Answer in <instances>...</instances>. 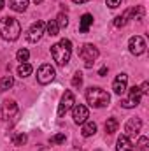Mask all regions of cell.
<instances>
[{
    "mask_svg": "<svg viewBox=\"0 0 149 151\" xmlns=\"http://www.w3.org/2000/svg\"><path fill=\"white\" fill-rule=\"evenodd\" d=\"M70 55H72V42H70L69 39H62L58 44L51 46V56H53V60H54L58 65L69 63Z\"/></svg>",
    "mask_w": 149,
    "mask_h": 151,
    "instance_id": "6da1fadb",
    "label": "cell"
},
{
    "mask_svg": "<svg viewBox=\"0 0 149 151\" xmlns=\"http://www.w3.org/2000/svg\"><path fill=\"white\" fill-rule=\"evenodd\" d=\"M0 34L5 40H16L21 34V25L12 16H4L0 19Z\"/></svg>",
    "mask_w": 149,
    "mask_h": 151,
    "instance_id": "7a4b0ae2",
    "label": "cell"
},
{
    "mask_svg": "<svg viewBox=\"0 0 149 151\" xmlns=\"http://www.w3.org/2000/svg\"><path fill=\"white\" fill-rule=\"evenodd\" d=\"M86 100L91 107H105L111 102V95L98 86H90L86 90Z\"/></svg>",
    "mask_w": 149,
    "mask_h": 151,
    "instance_id": "3957f363",
    "label": "cell"
},
{
    "mask_svg": "<svg viewBox=\"0 0 149 151\" xmlns=\"http://www.w3.org/2000/svg\"><path fill=\"white\" fill-rule=\"evenodd\" d=\"M79 56H81L82 62H86V67H91L93 62L98 58V49L93 44H84L79 51Z\"/></svg>",
    "mask_w": 149,
    "mask_h": 151,
    "instance_id": "277c9868",
    "label": "cell"
},
{
    "mask_svg": "<svg viewBox=\"0 0 149 151\" xmlns=\"http://www.w3.org/2000/svg\"><path fill=\"white\" fill-rule=\"evenodd\" d=\"M74 104H75L74 93H72L70 90H67V91L63 93V97H62L60 106H58V118H63L65 114L70 111V107H74Z\"/></svg>",
    "mask_w": 149,
    "mask_h": 151,
    "instance_id": "5b68a950",
    "label": "cell"
},
{
    "mask_svg": "<svg viewBox=\"0 0 149 151\" xmlns=\"http://www.w3.org/2000/svg\"><path fill=\"white\" fill-rule=\"evenodd\" d=\"M140 99H142V93H140L139 86H132L130 88V93H128V99L121 100V106L125 109H132V107H135V106L140 104Z\"/></svg>",
    "mask_w": 149,
    "mask_h": 151,
    "instance_id": "8992f818",
    "label": "cell"
},
{
    "mask_svg": "<svg viewBox=\"0 0 149 151\" xmlns=\"http://www.w3.org/2000/svg\"><path fill=\"white\" fill-rule=\"evenodd\" d=\"M54 76H56L54 69L49 63H44V65L39 67V70H37V81L40 84H47V83H51L54 79Z\"/></svg>",
    "mask_w": 149,
    "mask_h": 151,
    "instance_id": "52a82bcc",
    "label": "cell"
},
{
    "mask_svg": "<svg viewBox=\"0 0 149 151\" xmlns=\"http://www.w3.org/2000/svg\"><path fill=\"white\" fill-rule=\"evenodd\" d=\"M128 47H130V53L139 56L146 51V40L140 37V35H133V37L128 40Z\"/></svg>",
    "mask_w": 149,
    "mask_h": 151,
    "instance_id": "ba28073f",
    "label": "cell"
},
{
    "mask_svg": "<svg viewBox=\"0 0 149 151\" xmlns=\"http://www.w3.org/2000/svg\"><path fill=\"white\" fill-rule=\"evenodd\" d=\"M44 28H46V23H44V21H35V23L30 27L28 34H27V40L37 42L39 39L42 37V34H44Z\"/></svg>",
    "mask_w": 149,
    "mask_h": 151,
    "instance_id": "9c48e42d",
    "label": "cell"
},
{
    "mask_svg": "<svg viewBox=\"0 0 149 151\" xmlns=\"http://www.w3.org/2000/svg\"><path fill=\"white\" fill-rule=\"evenodd\" d=\"M18 113V104L14 102V100H4V104H2V116H4V119H11V118H14Z\"/></svg>",
    "mask_w": 149,
    "mask_h": 151,
    "instance_id": "30bf717a",
    "label": "cell"
},
{
    "mask_svg": "<svg viewBox=\"0 0 149 151\" xmlns=\"http://www.w3.org/2000/svg\"><path fill=\"white\" fill-rule=\"evenodd\" d=\"M126 84H128V76L126 74H117L114 83H112V90L116 95H121L126 91Z\"/></svg>",
    "mask_w": 149,
    "mask_h": 151,
    "instance_id": "8fae6325",
    "label": "cell"
},
{
    "mask_svg": "<svg viewBox=\"0 0 149 151\" xmlns=\"http://www.w3.org/2000/svg\"><path fill=\"white\" fill-rule=\"evenodd\" d=\"M140 127H142L140 118H130V119L126 121V125H125V132H126V135L133 137V135H137V134L140 132Z\"/></svg>",
    "mask_w": 149,
    "mask_h": 151,
    "instance_id": "7c38bea8",
    "label": "cell"
},
{
    "mask_svg": "<svg viewBox=\"0 0 149 151\" xmlns=\"http://www.w3.org/2000/svg\"><path fill=\"white\" fill-rule=\"evenodd\" d=\"M88 116H90V111H88L86 106H82V104H75L74 111H72V118H74L75 123H84Z\"/></svg>",
    "mask_w": 149,
    "mask_h": 151,
    "instance_id": "4fadbf2b",
    "label": "cell"
},
{
    "mask_svg": "<svg viewBox=\"0 0 149 151\" xmlns=\"http://www.w3.org/2000/svg\"><path fill=\"white\" fill-rule=\"evenodd\" d=\"M117 151H133V146H132V142H130V139H128V135H119V139H117Z\"/></svg>",
    "mask_w": 149,
    "mask_h": 151,
    "instance_id": "5bb4252c",
    "label": "cell"
},
{
    "mask_svg": "<svg viewBox=\"0 0 149 151\" xmlns=\"http://www.w3.org/2000/svg\"><path fill=\"white\" fill-rule=\"evenodd\" d=\"M91 25H93V16H91V14H82L81 25H79V32H81V34H86Z\"/></svg>",
    "mask_w": 149,
    "mask_h": 151,
    "instance_id": "9a60e30c",
    "label": "cell"
},
{
    "mask_svg": "<svg viewBox=\"0 0 149 151\" xmlns=\"http://www.w3.org/2000/svg\"><path fill=\"white\" fill-rule=\"evenodd\" d=\"M95 132H97V123L86 119L82 123V137H91V135H95Z\"/></svg>",
    "mask_w": 149,
    "mask_h": 151,
    "instance_id": "2e32d148",
    "label": "cell"
},
{
    "mask_svg": "<svg viewBox=\"0 0 149 151\" xmlns=\"http://www.w3.org/2000/svg\"><path fill=\"white\" fill-rule=\"evenodd\" d=\"M130 16H132V9H126L121 16H117V18L114 19V27H117V28H119V27H125L126 21L130 19Z\"/></svg>",
    "mask_w": 149,
    "mask_h": 151,
    "instance_id": "e0dca14e",
    "label": "cell"
},
{
    "mask_svg": "<svg viewBox=\"0 0 149 151\" xmlns=\"http://www.w3.org/2000/svg\"><path fill=\"white\" fill-rule=\"evenodd\" d=\"M27 5H28V0H11V9L16 12L27 11Z\"/></svg>",
    "mask_w": 149,
    "mask_h": 151,
    "instance_id": "ac0fdd59",
    "label": "cell"
},
{
    "mask_svg": "<svg viewBox=\"0 0 149 151\" xmlns=\"http://www.w3.org/2000/svg\"><path fill=\"white\" fill-rule=\"evenodd\" d=\"M117 127H119V121H117L116 118H109V119L105 121V132H107V134L117 132Z\"/></svg>",
    "mask_w": 149,
    "mask_h": 151,
    "instance_id": "d6986e66",
    "label": "cell"
},
{
    "mask_svg": "<svg viewBox=\"0 0 149 151\" xmlns=\"http://www.w3.org/2000/svg\"><path fill=\"white\" fill-rule=\"evenodd\" d=\"M14 86V79L12 76H2L0 77V90H9Z\"/></svg>",
    "mask_w": 149,
    "mask_h": 151,
    "instance_id": "ffe728a7",
    "label": "cell"
},
{
    "mask_svg": "<svg viewBox=\"0 0 149 151\" xmlns=\"http://www.w3.org/2000/svg\"><path fill=\"white\" fill-rule=\"evenodd\" d=\"M27 134H12L11 135V141H12V144L14 146H23L25 142H27Z\"/></svg>",
    "mask_w": 149,
    "mask_h": 151,
    "instance_id": "44dd1931",
    "label": "cell"
},
{
    "mask_svg": "<svg viewBox=\"0 0 149 151\" xmlns=\"http://www.w3.org/2000/svg\"><path fill=\"white\" fill-rule=\"evenodd\" d=\"M32 70H34V67H32L30 63H21V65L18 67V76H21V77H27V76L32 74Z\"/></svg>",
    "mask_w": 149,
    "mask_h": 151,
    "instance_id": "7402d4cb",
    "label": "cell"
},
{
    "mask_svg": "<svg viewBox=\"0 0 149 151\" xmlns=\"http://www.w3.org/2000/svg\"><path fill=\"white\" fill-rule=\"evenodd\" d=\"M46 28H47V35H51V37L58 35V30H60V27L56 25V21H54V19H51V21L46 25Z\"/></svg>",
    "mask_w": 149,
    "mask_h": 151,
    "instance_id": "603a6c76",
    "label": "cell"
},
{
    "mask_svg": "<svg viewBox=\"0 0 149 151\" xmlns=\"http://www.w3.org/2000/svg\"><path fill=\"white\" fill-rule=\"evenodd\" d=\"M16 58H18V62H21V63H27V62H28V58H30V53H28V49H19V51L16 53Z\"/></svg>",
    "mask_w": 149,
    "mask_h": 151,
    "instance_id": "cb8c5ba5",
    "label": "cell"
},
{
    "mask_svg": "<svg viewBox=\"0 0 149 151\" xmlns=\"http://www.w3.org/2000/svg\"><path fill=\"white\" fill-rule=\"evenodd\" d=\"M132 16H133V19H142L144 18V7H140V5L132 7Z\"/></svg>",
    "mask_w": 149,
    "mask_h": 151,
    "instance_id": "d4e9b609",
    "label": "cell"
},
{
    "mask_svg": "<svg viewBox=\"0 0 149 151\" xmlns=\"http://www.w3.org/2000/svg\"><path fill=\"white\" fill-rule=\"evenodd\" d=\"M54 21H56V25H58L60 28H65V27L69 25V18H67L63 12H60V14H58V18H56Z\"/></svg>",
    "mask_w": 149,
    "mask_h": 151,
    "instance_id": "484cf974",
    "label": "cell"
},
{
    "mask_svg": "<svg viewBox=\"0 0 149 151\" xmlns=\"http://www.w3.org/2000/svg\"><path fill=\"white\" fill-rule=\"evenodd\" d=\"M65 134H56V135H53L51 139H49V142L51 144H62V142H65Z\"/></svg>",
    "mask_w": 149,
    "mask_h": 151,
    "instance_id": "4316f807",
    "label": "cell"
},
{
    "mask_svg": "<svg viewBox=\"0 0 149 151\" xmlns=\"http://www.w3.org/2000/svg\"><path fill=\"white\" fill-rule=\"evenodd\" d=\"M72 86L74 88H81L82 86V74L81 72H75L74 77H72Z\"/></svg>",
    "mask_w": 149,
    "mask_h": 151,
    "instance_id": "83f0119b",
    "label": "cell"
},
{
    "mask_svg": "<svg viewBox=\"0 0 149 151\" xmlns=\"http://www.w3.org/2000/svg\"><path fill=\"white\" fill-rule=\"evenodd\" d=\"M148 137H140L139 139V144H137V150H140V151H148Z\"/></svg>",
    "mask_w": 149,
    "mask_h": 151,
    "instance_id": "f1b7e54d",
    "label": "cell"
},
{
    "mask_svg": "<svg viewBox=\"0 0 149 151\" xmlns=\"http://www.w3.org/2000/svg\"><path fill=\"white\" fill-rule=\"evenodd\" d=\"M107 5H109L111 9H116L117 5H121V0H107Z\"/></svg>",
    "mask_w": 149,
    "mask_h": 151,
    "instance_id": "f546056e",
    "label": "cell"
},
{
    "mask_svg": "<svg viewBox=\"0 0 149 151\" xmlns=\"http://www.w3.org/2000/svg\"><path fill=\"white\" fill-rule=\"evenodd\" d=\"M148 88H149V83H148V81H144V83H142V86H140L139 90H140V93H142V95H146V93L149 91Z\"/></svg>",
    "mask_w": 149,
    "mask_h": 151,
    "instance_id": "4dcf8cb0",
    "label": "cell"
},
{
    "mask_svg": "<svg viewBox=\"0 0 149 151\" xmlns=\"http://www.w3.org/2000/svg\"><path fill=\"white\" fill-rule=\"evenodd\" d=\"M105 74H107V65H104V67L98 70V76H105Z\"/></svg>",
    "mask_w": 149,
    "mask_h": 151,
    "instance_id": "1f68e13d",
    "label": "cell"
},
{
    "mask_svg": "<svg viewBox=\"0 0 149 151\" xmlns=\"http://www.w3.org/2000/svg\"><path fill=\"white\" fill-rule=\"evenodd\" d=\"M74 4H84V2H90V0H72Z\"/></svg>",
    "mask_w": 149,
    "mask_h": 151,
    "instance_id": "d6a6232c",
    "label": "cell"
},
{
    "mask_svg": "<svg viewBox=\"0 0 149 151\" xmlns=\"http://www.w3.org/2000/svg\"><path fill=\"white\" fill-rule=\"evenodd\" d=\"M32 2H34V4H35V5H37V4H42V2H44V0H32Z\"/></svg>",
    "mask_w": 149,
    "mask_h": 151,
    "instance_id": "836d02e7",
    "label": "cell"
},
{
    "mask_svg": "<svg viewBox=\"0 0 149 151\" xmlns=\"http://www.w3.org/2000/svg\"><path fill=\"white\" fill-rule=\"evenodd\" d=\"M4 5H5V2H4V0H0V9H4Z\"/></svg>",
    "mask_w": 149,
    "mask_h": 151,
    "instance_id": "e575fe53",
    "label": "cell"
}]
</instances>
